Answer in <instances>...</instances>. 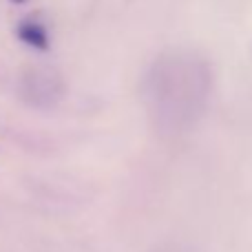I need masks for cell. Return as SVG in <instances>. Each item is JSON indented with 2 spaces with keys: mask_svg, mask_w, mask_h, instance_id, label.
Segmentation results:
<instances>
[{
  "mask_svg": "<svg viewBox=\"0 0 252 252\" xmlns=\"http://www.w3.org/2000/svg\"><path fill=\"white\" fill-rule=\"evenodd\" d=\"M18 35H20L22 42H27L33 49H40V51L49 47L47 29H44V25L38 20H22L20 27H18Z\"/></svg>",
  "mask_w": 252,
  "mask_h": 252,
  "instance_id": "6da1fadb",
  "label": "cell"
},
{
  "mask_svg": "<svg viewBox=\"0 0 252 252\" xmlns=\"http://www.w3.org/2000/svg\"><path fill=\"white\" fill-rule=\"evenodd\" d=\"M11 2H27V0H11Z\"/></svg>",
  "mask_w": 252,
  "mask_h": 252,
  "instance_id": "7a4b0ae2",
  "label": "cell"
}]
</instances>
